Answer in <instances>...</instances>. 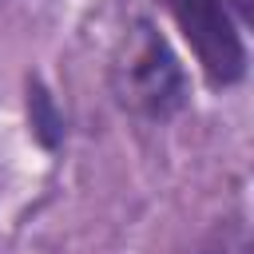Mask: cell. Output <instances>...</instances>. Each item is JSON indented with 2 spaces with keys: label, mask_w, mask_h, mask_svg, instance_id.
<instances>
[{
  "label": "cell",
  "mask_w": 254,
  "mask_h": 254,
  "mask_svg": "<svg viewBox=\"0 0 254 254\" xmlns=\"http://www.w3.org/2000/svg\"><path fill=\"white\" fill-rule=\"evenodd\" d=\"M226 4H234V8L242 12V16H250V0H226Z\"/></svg>",
  "instance_id": "cell-4"
},
{
  "label": "cell",
  "mask_w": 254,
  "mask_h": 254,
  "mask_svg": "<svg viewBox=\"0 0 254 254\" xmlns=\"http://www.w3.org/2000/svg\"><path fill=\"white\" fill-rule=\"evenodd\" d=\"M115 99L139 119H171L187 103V75L155 24L139 20L111 64Z\"/></svg>",
  "instance_id": "cell-1"
},
{
  "label": "cell",
  "mask_w": 254,
  "mask_h": 254,
  "mask_svg": "<svg viewBox=\"0 0 254 254\" xmlns=\"http://www.w3.org/2000/svg\"><path fill=\"white\" fill-rule=\"evenodd\" d=\"M167 8L214 87H230L246 75V44L222 0H167Z\"/></svg>",
  "instance_id": "cell-2"
},
{
  "label": "cell",
  "mask_w": 254,
  "mask_h": 254,
  "mask_svg": "<svg viewBox=\"0 0 254 254\" xmlns=\"http://www.w3.org/2000/svg\"><path fill=\"white\" fill-rule=\"evenodd\" d=\"M194 254H250V238H246V226L242 222H222Z\"/></svg>",
  "instance_id": "cell-3"
}]
</instances>
